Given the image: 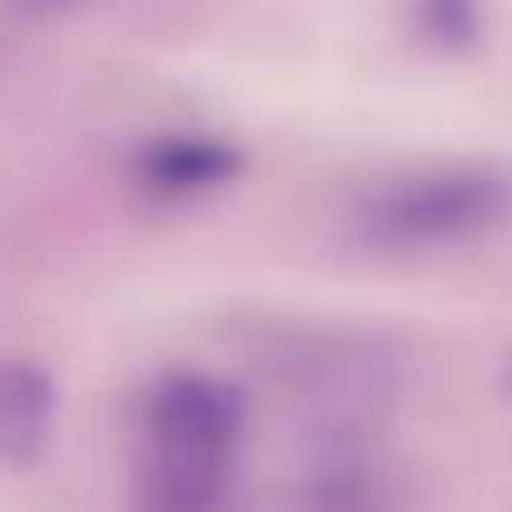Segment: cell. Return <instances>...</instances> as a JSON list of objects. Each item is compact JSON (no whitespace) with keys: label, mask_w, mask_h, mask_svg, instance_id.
<instances>
[{"label":"cell","mask_w":512,"mask_h":512,"mask_svg":"<svg viewBox=\"0 0 512 512\" xmlns=\"http://www.w3.org/2000/svg\"><path fill=\"white\" fill-rule=\"evenodd\" d=\"M243 171V153L216 135H158L135 153V185L158 203H194L221 194Z\"/></svg>","instance_id":"obj_3"},{"label":"cell","mask_w":512,"mask_h":512,"mask_svg":"<svg viewBox=\"0 0 512 512\" xmlns=\"http://www.w3.org/2000/svg\"><path fill=\"white\" fill-rule=\"evenodd\" d=\"M54 378L27 355H0V463L27 472L54 436Z\"/></svg>","instance_id":"obj_4"},{"label":"cell","mask_w":512,"mask_h":512,"mask_svg":"<svg viewBox=\"0 0 512 512\" xmlns=\"http://www.w3.org/2000/svg\"><path fill=\"white\" fill-rule=\"evenodd\" d=\"M243 436V396L221 378L167 373L140 400V504L203 512L225 499Z\"/></svg>","instance_id":"obj_1"},{"label":"cell","mask_w":512,"mask_h":512,"mask_svg":"<svg viewBox=\"0 0 512 512\" xmlns=\"http://www.w3.org/2000/svg\"><path fill=\"white\" fill-rule=\"evenodd\" d=\"M512 216V176L486 162L409 171L364 198L355 230L382 252L441 248L495 230Z\"/></svg>","instance_id":"obj_2"},{"label":"cell","mask_w":512,"mask_h":512,"mask_svg":"<svg viewBox=\"0 0 512 512\" xmlns=\"http://www.w3.org/2000/svg\"><path fill=\"white\" fill-rule=\"evenodd\" d=\"M418 32L445 54H468L481 45V0H414Z\"/></svg>","instance_id":"obj_5"}]
</instances>
